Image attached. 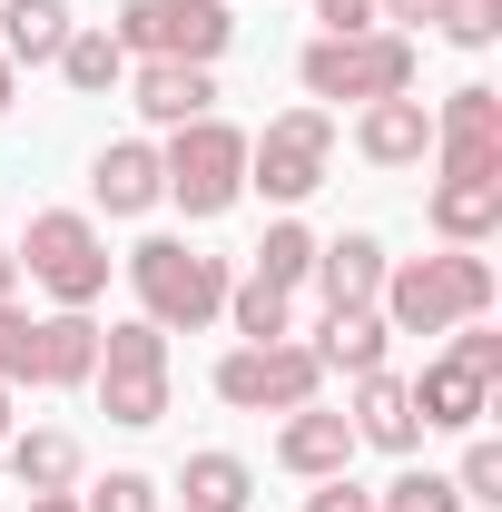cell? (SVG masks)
<instances>
[{"mask_svg":"<svg viewBox=\"0 0 502 512\" xmlns=\"http://www.w3.org/2000/svg\"><path fill=\"white\" fill-rule=\"evenodd\" d=\"M493 256L473 247H443V256H404V266H384L375 286V316L394 325V335H453V325L493 316Z\"/></svg>","mask_w":502,"mask_h":512,"instance_id":"cell-1","label":"cell"},{"mask_svg":"<svg viewBox=\"0 0 502 512\" xmlns=\"http://www.w3.org/2000/svg\"><path fill=\"white\" fill-rule=\"evenodd\" d=\"M128 286H138V316L158 335H197V325L227 316V256L188 247V237H138L128 247Z\"/></svg>","mask_w":502,"mask_h":512,"instance_id":"cell-2","label":"cell"},{"mask_svg":"<svg viewBox=\"0 0 502 512\" xmlns=\"http://www.w3.org/2000/svg\"><path fill=\"white\" fill-rule=\"evenodd\" d=\"M414 69H424L414 30H355V40H306V50H296L306 99H355V109H365V99H404Z\"/></svg>","mask_w":502,"mask_h":512,"instance_id":"cell-3","label":"cell"},{"mask_svg":"<svg viewBox=\"0 0 502 512\" xmlns=\"http://www.w3.org/2000/svg\"><path fill=\"white\" fill-rule=\"evenodd\" d=\"M10 256L30 266V286H40L50 306H79V316H89V306L109 296V237H99L89 207H40L30 237H20Z\"/></svg>","mask_w":502,"mask_h":512,"instance_id":"cell-4","label":"cell"},{"mask_svg":"<svg viewBox=\"0 0 502 512\" xmlns=\"http://www.w3.org/2000/svg\"><path fill=\"white\" fill-rule=\"evenodd\" d=\"M493 384H502V335L473 316V325H453V355H434L414 375V424L424 434H473L493 414Z\"/></svg>","mask_w":502,"mask_h":512,"instance_id":"cell-5","label":"cell"},{"mask_svg":"<svg viewBox=\"0 0 502 512\" xmlns=\"http://www.w3.org/2000/svg\"><path fill=\"white\" fill-rule=\"evenodd\" d=\"M89 384H99V414L109 424H128V434H148L158 414H168V335L148 316H128V325H99V365H89Z\"/></svg>","mask_w":502,"mask_h":512,"instance_id":"cell-6","label":"cell"},{"mask_svg":"<svg viewBox=\"0 0 502 512\" xmlns=\"http://www.w3.org/2000/svg\"><path fill=\"white\" fill-rule=\"evenodd\" d=\"M158 168H168V207H188L197 227H207V217H227V207L247 197V128L188 119V128H168Z\"/></svg>","mask_w":502,"mask_h":512,"instance_id":"cell-7","label":"cell"},{"mask_svg":"<svg viewBox=\"0 0 502 512\" xmlns=\"http://www.w3.org/2000/svg\"><path fill=\"white\" fill-rule=\"evenodd\" d=\"M325 178H335V119H325V109H276V119L247 138V188L256 197L306 207Z\"/></svg>","mask_w":502,"mask_h":512,"instance_id":"cell-8","label":"cell"},{"mask_svg":"<svg viewBox=\"0 0 502 512\" xmlns=\"http://www.w3.org/2000/svg\"><path fill=\"white\" fill-rule=\"evenodd\" d=\"M128 60H188V69H217V50L237 40V10L227 0H128L109 20Z\"/></svg>","mask_w":502,"mask_h":512,"instance_id":"cell-9","label":"cell"},{"mask_svg":"<svg viewBox=\"0 0 502 512\" xmlns=\"http://www.w3.org/2000/svg\"><path fill=\"white\" fill-rule=\"evenodd\" d=\"M315 384H325V365H315V345H296V335L217 355V404H237V414H296V404H315Z\"/></svg>","mask_w":502,"mask_h":512,"instance_id":"cell-10","label":"cell"},{"mask_svg":"<svg viewBox=\"0 0 502 512\" xmlns=\"http://www.w3.org/2000/svg\"><path fill=\"white\" fill-rule=\"evenodd\" d=\"M434 158L443 178H502V89H453L434 109Z\"/></svg>","mask_w":502,"mask_h":512,"instance_id":"cell-11","label":"cell"},{"mask_svg":"<svg viewBox=\"0 0 502 512\" xmlns=\"http://www.w3.org/2000/svg\"><path fill=\"white\" fill-rule=\"evenodd\" d=\"M355 158H365V168H424V158H434V109H424L414 89H404V99H365Z\"/></svg>","mask_w":502,"mask_h":512,"instance_id":"cell-12","label":"cell"},{"mask_svg":"<svg viewBox=\"0 0 502 512\" xmlns=\"http://www.w3.org/2000/svg\"><path fill=\"white\" fill-rule=\"evenodd\" d=\"M384 266H394V256H384V237H365V227H355V237H315V296H325V316H345V306H375V286H384Z\"/></svg>","mask_w":502,"mask_h":512,"instance_id":"cell-13","label":"cell"},{"mask_svg":"<svg viewBox=\"0 0 502 512\" xmlns=\"http://www.w3.org/2000/svg\"><path fill=\"white\" fill-rule=\"evenodd\" d=\"M355 444L375 453H424V424H414V384L394 375V365H375V375H355Z\"/></svg>","mask_w":502,"mask_h":512,"instance_id":"cell-14","label":"cell"},{"mask_svg":"<svg viewBox=\"0 0 502 512\" xmlns=\"http://www.w3.org/2000/svg\"><path fill=\"white\" fill-rule=\"evenodd\" d=\"M89 197H99L109 217H148V207L168 197L158 148H148V138H109V148H99V168H89Z\"/></svg>","mask_w":502,"mask_h":512,"instance_id":"cell-15","label":"cell"},{"mask_svg":"<svg viewBox=\"0 0 502 512\" xmlns=\"http://www.w3.org/2000/svg\"><path fill=\"white\" fill-rule=\"evenodd\" d=\"M276 463H286V473H306V483L355 473V424H345V414H325V404H296V414L276 424Z\"/></svg>","mask_w":502,"mask_h":512,"instance_id":"cell-16","label":"cell"},{"mask_svg":"<svg viewBox=\"0 0 502 512\" xmlns=\"http://www.w3.org/2000/svg\"><path fill=\"white\" fill-rule=\"evenodd\" d=\"M138 119L158 128H188V119H217V69H188V60H138Z\"/></svg>","mask_w":502,"mask_h":512,"instance_id":"cell-17","label":"cell"},{"mask_svg":"<svg viewBox=\"0 0 502 512\" xmlns=\"http://www.w3.org/2000/svg\"><path fill=\"white\" fill-rule=\"evenodd\" d=\"M424 227H434L443 247H483V237H502V178H434Z\"/></svg>","mask_w":502,"mask_h":512,"instance_id":"cell-18","label":"cell"},{"mask_svg":"<svg viewBox=\"0 0 502 512\" xmlns=\"http://www.w3.org/2000/svg\"><path fill=\"white\" fill-rule=\"evenodd\" d=\"M69 30H79V10H69V0H0V60H10V69L60 60Z\"/></svg>","mask_w":502,"mask_h":512,"instance_id":"cell-19","label":"cell"},{"mask_svg":"<svg viewBox=\"0 0 502 512\" xmlns=\"http://www.w3.org/2000/svg\"><path fill=\"white\" fill-rule=\"evenodd\" d=\"M384 355H394V325H384L375 306H345V316L315 325V365H325V375H375Z\"/></svg>","mask_w":502,"mask_h":512,"instance_id":"cell-20","label":"cell"},{"mask_svg":"<svg viewBox=\"0 0 502 512\" xmlns=\"http://www.w3.org/2000/svg\"><path fill=\"white\" fill-rule=\"evenodd\" d=\"M247 503H256L247 453H188L178 463V512H247Z\"/></svg>","mask_w":502,"mask_h":512,"instance_id":"cell-21","label":"cell"},{"mask_svg":"<svg viewBox=\"0 0 502 512\" xmlns=\"http://www.w3.org/2000/svg\"><path fill=\"white\" fill-rule=\"evenodd\" d=\"M10 473H20V493H69L79 483V434H60V424L10 434Z\"/></svg>","mask_w":502,"mask_h":512,"instance_id":"cell-22","label":"cell"},{"mask_svg":"<svg viewBox=\"0 0 502 512\" xmlns=\"http://www.w3.org/2000/svg\"><path fill=\"white\" fill-rule=\"evenodd\" d=\"M227 325L247 335V345H276V335H296V296L286 286H266V276H227Z\"/></svg>","mask_w":502,"mask_h":512,"instance_id":"cell-23","label":"cell"},{"mask_svg":"<svg viewBox=\"0 0 502 512\" xmlns=\"http://www.w3.org/2000/svg\"><path fill=\"white\" fill-rule=\"evenodd\" d=\"M89 365H99V325L79 306L40 316V384H89Z\"/></svg>","mask_w":502,"mask_h":512,"instance_id":"cell-24","label":"cell"},{"mask_svg":"<svg viewBox=\"0 0 502 512\" xmlns=\"http://www.w3.org/2000/svg\"><path fill=\"white\" fill-rule=\"evenodd\" d=\"M50 69H60V79L79 89V99H99V89H119V79H128V50L109 40V30H69Z\"/></svg>","mask_w":502,"mask_h":512,"instance_id":"cell-25","label":"cell"},{"mask_svg":"<svg viewBox=\"0 0 502 512\" xmlns=\"http://www.w3.org/2000/svg\"><path fill=\"white\" fill-rule=\"evenodd\" d=\"M256 276H266V286H286V296L315 276V227H306V217H276V227H266V247H256Z\"/></svg>","mask_w":502,"mask_h":512,"instance_id":"cell-26","label":"cell"},{"mask_svg":"<svg viewBox=\"0 0 502 512\" xmlns=\"http://www.w3.org/2000/svg\"><path fill=\"white\" fill-rule=\"evenodd\" d=\"M434 30L453 50H493L502 40V0H434Z\"/></svg>","mask_w":502,"mask_h":512,"instance_id":"cell-27","label":"cell"},{"mask_svg":"<svg viewBox=\"0 0 502 512\" xmlns=\"http://www.w3.org/2000/svg\"><path fill=\"white\" fill-rule=\"evenodd\" d=\"M0 384H40V316L0 306Z\"/></svg>","mask_w":502,"mask_h":512,"instance_id":"cell-28","label":"cell"},{"mask_svg":"<svg viewBox=\"0 0 502 512\" xmlns=\"http://www.w3.org/2000/svg\"><path fill=\"white\" fill-rule=\"evenodd\" d=\"M375 512H463V493H453V473H394Z\"/></svg>","mask_w":502,"mask_h":512,"instance_id":"cell-29","label":"cell"},{"mask_svg":"<svg viewBox=\"0 0 502 512\" xmlns=\"http://www.w3.org/2000/svg\"><path fill=\"white\" fill-rule=\"evenodd\" d=\"M453 493H463V503H502V444H493V434H473V444H463Z\"/></svg>","mask_w":502,"mask_h":512,"instance_id":"cell-30","label":"cell"},{"mask_svg":"<svg viewBox=\"0 0 502 512\" xmlns=\"http://www.w3.org/2000/svg\"><path fill=\"white\" fill-rule=\"evenodd\" d=\"M79 512H168V493H158L148 473H109V483H99Z\"/></svg>","mask_w":502,"mask_h":512,"instance_id":"cell-31","label":"cell"},{"mask_svg":"<svg viewBox=\"0 0 502 512\" xmlns=\"http://www.w3.org/2000/svg\"><path fill=\"white\" fill-rule=\"evenodd\" d=\"M306 512H375V493H365L355 473H325V483L306 493Z\"/></svg>","mask_w":502,"mask_h":512,"instance_id":"cell-32","label":"cell"},{"mask_svg":"<svg viewBox=\"0 0 502 512\" xmlns=\"http://www.w3.org/2000/svg\"><path fill=\"white\" fill-rule=\"evenodd\" d=\"M315 20H325V40H355V30H384L375 0H315Z\"/></svg>","mask_w":502,"mask_h":512,"instance_id":"cell-33","label":"cell"},{"mask_svg":"<svg viewBox=\"0 0 502 512\" xmlns=\"http://www.w3.org/2000/svg\"><path fill=\"white\" fill-rule=\"evenodd\" d=\"M375 20H394V30H424V20H434V0H375Z\"/></svg>","mask_w":502,"mask_h":512,"instance_id":"cell-34","label":"cell"},{"mask_svg":"<svg viewBox=\"0 0 502 512\" xmlns=\"http://www.w3.org/2000/svg\"><path fill=\"white\" fill-rule=\"evenodd\" d=\"M30 512H79V493H30Z\"/></svg>","mask_w":502,"mask_h":512,"instance_id":"cell-35","label":"cell"},{"mask_svg":"<svg viewBox=\"0 0 502 512\" xmlns=\"http://www.w3.org/2000/svg\"><path fill=\"white\" fill-rule=\"evenodd\" d=\"M10 286H20V256L0 247V306H10Z\"/></svg>","mask_w":502,"mask_h":512,"instance_id":"cell-36","label":"cell"},{"mask_svg":"<svg viewBox=\"0 0 502 512\" xmlns=\"http://www.w3.org/2000/svg\"><path fill=\"white\" fill-rule=\"evenodd\" d=\"M10 89H20V69H10V60H0V109H10Z\"/></svg>","mask_w":502,"mask_h":512,"instance_id":"cell-37","label":"cell"},{"mask_svg":"<svg viewBox=\"0 0 502 512\" xmlns=\"http://www.w3.org/2000/svg\"><path fill=\"white\" fill-rule=\"evenodd\" d=\"M0 444H10V384H0Z\"/></svg>","mask_w":502,"mask_h":512,"instance_id":"cell-38","label":"cell"}]
</instances>
